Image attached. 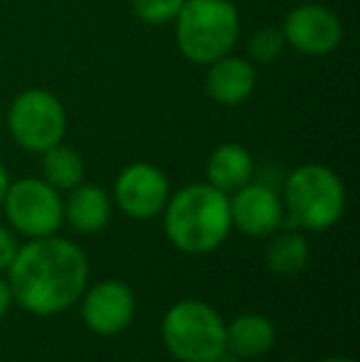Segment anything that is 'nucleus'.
<instances>
[{
  "label": "nucleus",
  "mask_w": 360,
  "mask_h": 362,
  "mask_svg": "<svg viewBox=\"0 0 360 362\" xmlns=\"http://www.w3.org/2000/svg\"><path fill=\"white\" fill-rule=\"evenodd\" d=\"M13 300L33 315H57L79 303L89 286V259L79 244L59 234L30 239L5 272Z\"/></svg>",
  "instance_id": "1"
},
{
  "label": "nucleus",
  "mask_w": 360,
  "mask_h": 362,
  "mask_svg": "<svg viewBox=\"0 0 360 362\" xmlns=\"http://www.w3.org/2000/svg\"><path fill=\"white\" fill-rule=\"evenodd\" d=\"M161 215L168 242L190 257L212 254L232 232L230 195L210 182H190L170 192Z\"/></svg>",
  "instance_id": "2"
},
{
  "label": "nucleus",
  "mask_w": 360,
  "mask_h": 362,
  "mask_svg": "<svg viewBox=\"0 0 360 362\" xmlns=\"http://www.w3.org/2000/svg\"><path fill=\"white\" fill-rule=\"evenodd\" d=\"M281 202L294 229L326 232L346 212V185L328 165L303 163L284 180Z\"/></svg>",
  "instance_id": "3"
},
{
  "label": "nucleus",
  "mask_w": 360,
  "mask_h": 362,
  "mask_svg": "<svg viewBox=\"0 0 360 362\" xmlns=\"http://www.w3.org/2000/svg\"><path fill=\"white\" fill-rule=\"evenodd\" d=\"M175 45L192 64L207 67L240 40V13L230 0H185L173 20Z\"/></svg>",
  "instance_id": "4"
},
{
  "label": "nucleus",
  "mask_w": 360,
  "mask_h": 362,
  "mask_svg": "<svg viewBox=\"0 0 360 362\" xmlns=\"http://www.w3.org/2000/svg\"><path fill=\"white\" fill-rule=\"evenodd\" d=\"M227 320L200 298L173 303L161 323V340L178 362H220L227 355Z\"/></svg>",
  "instance_id": "5"
},
{
  "label": "nucleus",
  "mask_w": 360,
  "mask_h": 362,
  "mask_svg": "<svg viewBox=\"0 0 360 362\" xmlns=\"http://www.w3.org/2000/svg\"><path fill=\"white\" fill-rule=\"evenodd\" d=\"M8 131L28 153H45L67 136L64 104L47 89H25L10 101Z\"/></svg>",
  "instance_id": "6"
},
{
  "label": "nucleus",
  "mask_w": 360,
  "mask_h": 362,
  "mask_svg": "<svg viewBox=\"0 0 360 362\" xmlns=\"http://www.w3.org/2000/svg\"><path fill=\"white\" fill-rule=\"evenodd\" d=\"M0 205L5 207V219L10 229L28 239L59 234L64 224L62 192L54 190L42 177L10 180Z\"/></svg>",
  "instance_id": "7"
},
{
  "label": "nucleus",
  "mask_w": 360,
  "mask_h": 362,
  "mask_svg": "<svg viewBox=\"0 0 360 362\" xmlns=\"http://www.w3.org/2000/svg\"><path fill=\"white\" fill-rule=\"evenodd\" d=\"M168 197V175L153 163L136 160L116 175L111 202L131 219H153L163 212Z\"/></svg>",
  "instance_id": "8"
},
{
  "label": "nucleus",
  "mask_w": 360,
  "mask_h": 362,
  "mask_svg": "<svg viewBox=\"0 0 360 362\" xmlns=\"http://www.w3.org/2000/svg\"><path fill=\"white\" fill-rule=\"evenodd\" d=\"M286 47L308 57L331 54L343 40V23L331 8L318 3H298L286 13L281 23Z\"/></svg>",
  "instance_id": "9"
},
{
  "label": "nucleus",
  "mask_w": 360,
  "mask_h": 362,
  "mask_svg": "<svg viewBox=\"0 0 360 362\" xmlns=\"http://www.w3.org/2000/svg\"><path fill=\"white\" fill-rule=\"evenodd\" d=\"M79 303H82L84 325L101 338H114L134 323L136 296L129 284L119 279H106L87 286Z\"/></svg>",
  "instance_id": "10"
},
{
  "label": "nucleus",
  "mask_w": 360,
  "mask_h": 362,
  "mask_svg": "<svg viewBox=\"0 0 360 362\" xmlns=\"http://www.w3.org/2000/svg\"><path fill=\"white\" fill-rule=\"evenodd\" d=\"M232 229H240L247 237H272L284 224V202L274 187L265 182H247L230 195Z\"/></svg>",
  "instance_id": "11"
},
{
  "label": "nucleus",
  "mask_w": 360,
  "mask_h": 362,
  "mask_svg": "<svg viewBox=\"0 0 360 362\" xmlns=\"http://www.w3.org/2000/svg\"><path fill=\"white\" fill-rule=\"evenodd\" d=\"M257 89V64L242 54H225L207 64L205 94L220 106H240Z\"/></svg>",
  "instance_id": "12"
},
{
  "label": "nucleus",
  "mask_w": 360,
  "mask_h": 362,
  "mask_svg": "<svg viewBox=\"0 0 360 362\" xmlns=\"http://www.w3.org/2000/svg\"><path fill=\"white\" fill-rule=\"evenodd\" d=\"M114 202L111 195L99 185L79 182L67 192L64 200V222L77 234H96L109 224Z\"/></svg>",
  "instance_id": "13"
},
{
  "label": "nucleus",
  "mask_w": 360,
  "mask_h": 362,
  "mask_svg": "<svg viewBox=\"0 0 360 362\" xmlns=\"http://www.w3.org/2000/svg\"><path fill=\"white\" fill-rule=\"evenodd\" d=\"M227 353L235 358L252 360L262 358L277 343V328L267 315L262 313H242L225 325Z\"/></svg>",
  "instance_id": "14"
},
{
  "label": "nucleus",
  "mask_w": 360,
  "mask_h": 362,
  "mask_svg": "<svg viewBox=\"0 0 360 362\" xmlns=\"http://www.w3.org/2000/svg\"><path fill=\"white\" fill-rule=\"evenodd\" d=\"M207 182L225 195H232L255 175V158L240 144H222L210 153L205 165Z\"/></svg>",
  "instance_id": "15"
},
{
  "label": "nucleus",
  "mask_w": 360,
  "mask_h": 362,
  "mask_svg": "<svg viewBox=\"0 0 360 362\" xmlns=\"http://www.w3.org/2000/svg\"><path fill=\"white\" fill-rule=\"evenodd\" d=\"M308 259H311V249L298 229L274 232L265 252L267 269L277 276H296L308 267Z\"/></svg>",
  "instance_id": "16"
},
{
  "label": "nucleus",
  "mask_w": 360,
  "mask_h": 362,
  "mask_svg": "<svg viewBox=\"0 0 360 362\" xmlns=\"http://www.w3.org/2000/svg\"><path fill=\"white\" fill-rule=\"evenodd\" d=\"M42 156V180L50 182L54 190L69 192L72 187H77L79 182H84V158L77 148L62 144L47 148Z\"/></svg>",
  "instance_id": "17"
},
{
  "label": "nucleus",
  "mask_w": 360,
  "mask_h": 362,
  "mask_svg": "<svg viewBox=\"0 0 360 362\" xmlns=\"http://www.w3.org/2000/svg\"><path fill=\"white\" fill-rule=\"evenodd\" d=\"M286 49V40H284L279 28H262L247 42V59L257 67H269L281 57V52Z\"/></svg>",
  "instance_id": "18"
},
{
  "label": "nucleus",
  "mask_w": 360,
  "mask_h": 362,
  "mask_svg": "<svg viewBox=\"0 0 360 362\" xmlns=\"http://www.w3.org/2000/svg\"><path fill=\"white\" fill-rule=\"evenodd\" d=\"M185 0H131V10H134L136 20L158 28V25H170L178 18L180 8Z\"/></svg>",
  "instance_id": "19"
},
{
  "label": "nucleus",
  "mask_w": 360,
  "mask_h": 362,
  "mask_svg": "<svg viewBox=\"0 0 360 362\" xmlns=\"http://www.w3.org/2000/svg\"><path fill=\"white\" fill-rule=\"evenodd\" d=\"M18 249H20V244H18V239H15L13 229L0 224V274H5L10 269Z\"/></svg>",
  "instance_id": "20"
},
{
  "label": "nucleus",
  "mask_w": 360,
  "mask_h": 362,
  "mask_svg": "<svg viewBox=\"0 0 360 362\" xmlns=\"http://www.w3.org/2000/svg\"><path fill=\"white\" fill-rule=\"evenodd\" d=\"M10 305H13V291H10V284L5 276H0V320L8 315Z\"/></svg>",
  "instance_id": "21"
},
{
  "label": "nucleus",
  "mask_w": 360,
  "mask_h": 362,
  "mask_svg": "<svg viewBox=\"0 0 360 362\" xmlns=\"http://www.w3.org/2000/svg\"><path fill=\"white\" fill-rule=\"evenodd\" d=\"M8 185H10V175H8V168L0 163V202H3V197H5V190H8Z\"/></svg>",
  "instance_id": "22"
},
{
  "label": "nucleus",
  "mask_w": 360,
  "mask_h": 362,
  "mask_svg": "<svg viewBox=\"0 0 360 362\" xmlns=\"http://www.w3.org/2000/svg\"><path fill=\"white\" fill-rule=\"evenodd\" d=\"M313 362H358V360L343 358V355H333V358H321V360H313Z\"/></svg>",
  "instance_id": "23"
},
{
  "label": "nucleus",
  "mask_w": 360,
  "mask_h": 362,
  "mask_svg": "<svg viewBox=\"0 0 360 362\" xmlns=\"http://www.w3.org/2000/svg\"><path fill=\"white\" fill-rule=\"evenodd\" d=\"M294 3H318V0H294Z\"/></svg>",
  "instance_id": "24"
}]
</instances>
